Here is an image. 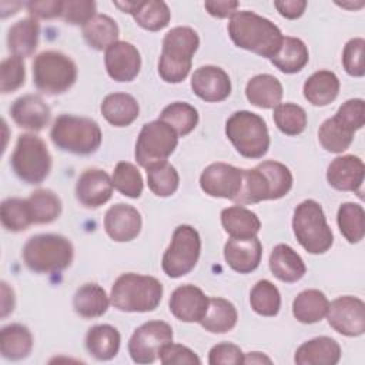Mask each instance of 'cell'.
Segmentation results:
<instances>
[{
  "label": "cell",
  "instance_id": "cell-30",
  "mask_svg": "<svg viewBox=\"0 0 365 365\" xmlns=\"http://www.w3.org/2000/svg\"><path fill=\"white\" fill-rule=\"evenodd\" d=\"M304 97L317 107L332 103L339 93V78L329 70H319L311 74L304 83Z\"/></svg>",
  "mask_w": 365,
  "mask_h": 365
},
{
  "label": "cell",
  "instance_id": "cell-46",
  "mask_svg": "<svg viewBox=\"0 0 365 365\" xmlns=\"http://www.w3.org/2000/svg\"><path fill=\"white\" fill-rule=\"evenodd\" d=\"M274 121L281 133L287 135H298L307 127V113L298 104L279 103L274 107Z\"/></svg>",
  "mask_w": 365,
  "mask_h": 365
},
{
  "label": "cell",
  "instance_id": "cell-57",
  "mask_svg": "<svg viewBox=\"0 0 365 365\" xmlns=\"http://www.w3.org/2000/svg\"><path fill=\"white\" fill-rule=\"evenodd\" d=\"M278 13L285 19H298L304 14L307 9L305 0H284V1H275L274 3Z\"/></svg>",
  "mask_w": 365,
  "mask_h": 365
},
{
  "label": "cell",
  "instance_id": "cell-26",
  "mask_svg": "<svg viewBox=\"0 0 365 365\" xmlns=\"http://www.w3.org/2000/svg\"><path fill=\"white\" fill-rule=\"evenodd\" d=\"M100 111L111 125L127 127L137 120L140 106L131 94L111 93L101 101Z\"/></svg>",
  "mask_w": 365,
  "mask_h": 365
},
{
  "label": "cell",
  "instance_id": "cell-13",
  "mask_svg": "<svg viewBox=\"0 0 365 365\" xmlns=\"http://www.w3.org/2000/svg\"><path fill=\"white\" fill-rule=\"evenodd\" d=\"M328 324L345 336H361L365 332V304L352 295L338 297L328 305Z\"/></svg>",
  "mask_w": 365,
  "mask_h": 365
},
{
  "label": "cell",
  "instance_id": "cell-47",
  "mask_svg": "<svg viewBox=\"0 0 365 365\" xmlns=\"http://www.w3.org/2000/svg\"><path fill=\"white\" fill-rule=\"evenodd\" d=\"M111 181L118 192L130 198H138L144 188L141 173L128 161H120L115 165Z\"/></svg>",
  "mask_w": 365,
  "mask_h": 365
},
{
  "label": "cell",
  "instance_id": "cell-55",
  "mask_svg": "<svg viewBox=\"0 0 365 365\" xmlns=\"http://www.w3.org/2000/svg\"><path fill=\"white\" fill-rule=\"evenodd\" d=\"M29 13L36 19H54L61 16V0H43V1H29L26 4Z\"/></svg>",
  "mask_w": 365,
  "mask_h": 365
},
{
  "label": "cell",
  "instance_id": "cell-10",
  "mask_svg": "<svg viewBox=\"0 0 365 365\" xmlns=\"http://www.w3.org/2000/svg\"><path fill=\"white\" fill-rule=\"evenodd\" d=\"M201 252V238L191 225H178L171 237V242L164 251L161 267L170 278L187 275L198 262Z\"/></svg>",
  "mask_w": 365,
  "mask_h": 365
},
{
  "label": "cell",
  "instance_id": "cell-40",
  "mask_svg": "<svg viewBox=\"0 0 365 365\" xmlns=\"http://www.w3.org/2000/svg\"><path fill=\"white\" fill-rule=\"evenodd\" d=\"M27 200L33 224H50L61 214V200L51 190L40 188L30 194Z\"/></svg>",
  "mask_w": 365,
  "mask_h": 365
},
{
  "label": "cell",
  "instance_id": "cell-52",
  "mask_svg": "<svg viewBox=\"0 0 365 365\" xmlns=\"http://www.w3.org/2000/svg\"><path fill=\"white\" fill-rule=\"evenodd\" d=\"M160 361L164 365H194L201 364V359L197 356V354L190 349L188 346H184L181 344H167L161 352H160Z\"/></svg>",
  "mask_w": 365,
  "mask_h": 365
},
{
  "label": "cell",
  "instance_id": "cell-28",
  "mask_svg": "<svg viewBox=\"0 0 365 365\" xmlns=\"http://www.w3.org/2000/svg\"><path fill=\"white\" fill-rule=\"evenodd\" d=\"M221 224L231 238H252L261 230V221L257 214L242 205L224 208L221 211Z\"/></svg>",
  "mask_w": 365,
  "mask_h": 365
},
{
  "label": "cell",
  "instance_id": "cell-37",
  "mask_svg": "<svg viewBox=\"0 0 365 365\" xmlns=\"http://www.w3.org/2000/svg\"><path fill=\"white\" fill-rule=\"evenodd\" d=\"M269 60L279 71L285 74H294L307 66L309 53L302 40L297 37H284L278 53Z\"/></svg>",
  "mask_w": 365,
  "mask_h": 365
},
{
  "label": "cell",
  "instance_id": "cell-6",
  "mask_svg": "<svg viewBox=\"0 0 365 365\" xmlns=\"http://www.w3.org/2000/svg\"><path fill=\"white\" fill-rule=\"evenodd\" d=\"M292 231L309 254H324L332 247L334 234L322 207L314 200H305L297 205L292 217Z\"/></svg>",
  "mask_w": 365,
  "mask_h": 365
},
{
  "label": "cell",
  "instance_id": "cell-4",
  "mask_svg": "<svg viewBox=\"0 0 365 365\" xmlns=\"http://www.w3.org/2000/svg\"><path fill=\"white\" fill-rule=\"evenodd\" d=\"M26 267L37 274H56L70 267L74 255L73 244L58 234H38L23 247Z\"/></svg>",
  "mask_w": 365,
  "mask_h": 365
},
{
  "label": "cell",
  "instance_id": "cell-32",
  "mask_svg": "<svg viewBox=\"0 0 365 365\" xmlns=\"http://www.w3.org/2000/svg\"><path fill=\"white\" fill-rule=\"evenodd\" d=\"M33 349V335L21 324H10L0 332V352L9 361H20L30 355Z\"/></svg>",
  "mask_w": 365,
  "mask_h": 365
},
{
  "label": "cell",
  "instance_id": "cell-56",
  "mask_svg": "<svg viewBox=\"0 0 365 365\" xmlns=\"http://www.w3.org/2000/svg\"><path fill=\"white\" fill-rule=\"evenodd\" d=\"M240 3L235 0H217V1H205L204 7L205 10L217 19H225V17H231L237 9H238Z\"/></svg>",
  "mask_w": 365,
  "mask_h": 365
},
{
  "label": "cell",
  "instance_id": "cell-36",
  "mask_svg": "<svg viewBox=\"0 0 365 365\" xmlns=\"http://www.w3.org/2000/svg\"><path fill=\"white\" fill-rule=\"evenodd\" d=\"M329 301L319 289H305L292 301V315L302 324L321 321L328 311Z\"/></svg>",
  "mask_w": 365,
  "mask_h": 365
},
{
  "label": "cell",
  "instance_id": "cell-19",
  "mask_svg": "<svg viewBox=\"0 0 365 365\" xmlns=\"http://www.w3.org/2000/svg\"><path fill=\"white\" fill-rule=\"evenodd\" d=\"M210 298L195 285L185 284L175 288L170 297L171 314L182 322H200L207 312Z\"/></svg>",
  "mask_w": 365,
  "mask_h": 365
},
{
  "label": "cell",
  "instance_id": "cell-21",
  "mask_svg": "<svg viewBox=\"0 0 365 365\" xmlns=\"http://www.w3.org/2000/svg\"><path fill=\"white\" fill-rule=\"evenodd\" d=\"M113 4L121 11L131 14L140 27L150 31H158L167 27L171 19V11L167 3L160 0L113 1Z\"/></svg>",
  "mask_w": 365,
  "mask_h": 365
},
{
  "label": "cell",
  "instance_id": "cell-53",
  "mask_svg": "<svg viewBox=\"0 0 365 365\" xmlns=\"http://www.w3.org/2000/svg\"><path fill=\"white\" fill-rule=\"evenodd\" d=\"M210 365H240L244 364V354L235 344L221 342L214 345L208 354Z\"/></svg>",
  "mask_w": 365,
  "mask_h": 365
},
{
  "label": "cell",
  "instance_id": "cell-54",
  "mask_svg": "<svg viewBox=\"0 0 365 365\" xmlns=\"http://www.w3.org/2000/svg\"><path fill=\"white\" fill-rule=\"evenodd\" d=\"M348 125H351L355 131L364 127L365 123V103L362 98H351L346 100L336 111Z\"/></svg>",
  "mask_w": 365,
  "mask_h": 365
},
{
  "label": "cell",
  "instance_id": "cell-33",
  "mask_svg": "<svg viewBox=\"0 0 365 365\" xmlns=\"http://www.w3.org/2000/svg\"><path fill=\"white\" fill-rule=\"evenodd\" d=\"M238 312L232 302L225 298H210L208 308L202 319L201 327L212 334H225L237 325Z\"/></svg>",
  "mask_w": 365,
  "mask_h": 365
},
{
  "label": "cell",
  "instance_id": "cell-50",
  "mask_svg": "<svg viewBox=\"0 0 365 365\" xmlns=\"http://www.w3.org/2000/svg\"><path fill=\"white\" fill-rule=\"evenodd\" d=\"M365 40L362 37L351 38L342 51V64L345 71L354 77H362L365 74V60H364Z\"/></svg>",
  "mask_w": 365,
  "mask_h": 365
},
{
  "label": "cell",
  "instance_id": "cell-23",
  "mask_svg": "<svg viewBox=\"0 0 365 365\" xmlns=\"http://www.w3.org/2000/svg\"><path fill=\"white\" fill-rule=\"evenodd\" d=\"M262 257V245L257 237L231 238L224 245V258L228 267L240 274H248L258 268Z\"/></svg>",
  "mask_w": 365,
  "mask_h": 365
},
{
  "label": "cell",
  "instance_id": "cell-60",
  "mask_svg": "<svg viewBox=\"0 0 365 365\" xmlns=\"http://www.w3.org/2000/svg\"><path fill=\"white\" fill-rule=\"evenodd\" d=\"M338 6H341V7H345V9H349V10H352V9H361L362 6H364V1H358V3H336Z\"/></svg>",
  "mask_w": 365,
  "mask_h": 365
},
{
  "label": "cell",
  "instance_id": "cell-11",
  "mask_svg": "<svg viewBox=\"0 0 365 365\" xmlns=\"http://www.w3.org/2000/svg\"><path fill=\"white\" fill-rule=\"evenodd\" d=\"M178 144V134L164 121L154 120L143 125L135 143V160L145 170L167 161Z\"/></svg>",
  "mask_w": 365,
  "mask_h": 365
},
{
  "label": "cell",
  "instance_id": "cell-34",
  "mask_svg": "<svg viewBox=\"0 0 365 365\" xmlns=\"http://www.w3.org/2000/svg\"><path fill=\"white\" fill-rule=\"evenodd\" d=\"M110 298L104 288L90 282L81 285L73 298L74 311L83 318H98L108 309Z\"/></svg>",
  "mask_w": 365,
  "mask_h": 365
},
{
  "label": "cell",
  "instance_id": "cell-45",
  "mask_svg": "<svg viewBox=\"0 0 365 365\" xmlns=\"http://www.w3.org/2000/svg\"><path fill=\"white\" fill-rule=\"evenodd\" d=\"M1 225L11 232H20L27 230L31 224V214L27 200L6 198L0 207Z\"/></svg>",
  "mask_w": 365,
  "mask_h": 365
},
{
  "label": "cell",
  "instance_id": "cell-8",
  "mask_svg": "<svg viewBox=\"0 0 365 365\" xmlns=\"http://www.w3.org/2000/svg\"><path fill=\"white\" fill-rule=\"evenodd\" d=\"M77 80V66L66 54L47 50L37 54L33 61V81L41 93L63 94Z\"/></svg>",
  "mask_w": 365,
  "mask_h": 365
},
{
  "label": "cell",
  "instance_id": "cell-2",
  "mask_svg": "<svg viewBox=\"0 0 365 365\" xmlns=\"http://www.w3.org/2000/svg\"><path fill=\"white\" fill-rule=\"evenodd\" d=\"M198 46L200 37L194 29L185 26L171 29L163 38V48L158 60L160 77L171 84L185 80Z\"/></svg>",
  "mask_w": 365,
  "mask_h": 365
},
{
  "label": "cell",
  "instance_id": "cell-41",
  "mask_svg": "<svg viewBox=\"0 0 365 365\" xmlns=\"http://www.w3.org/2000/svg\"><path fill=\"white\" fill-rule=\"evenodd\" d=\"M158 120L167 123L178 134V137H184L197 127L198 111L194 106L185 101H175L164 107Z\"/></svg>",
  "mask_w": 365,
  "mask_h": 365
},
{
  "label": "cell",
  "instance_id": "cell-7",
  "mask_svg": "<svg viewBox=\"0 0 365 365\" xmlns=\"http://www.w3.org/2000/svg\"><path fill=\"white\" fill-rule=\"evenodd\" d=\"M225 134L245 158H261L269 148V133L264 118L247 110L235 111L227 120Z\"/></svg>",
  "mask_w": 365,
  "mask_h": 365
},
{
  "label": "cell",
  "instance_id": "cell-39",
  "mask_svg": "<svg viewBox=\"0 0 365 365\" xmlns=\"http://www.w3.org/2000/svg\"><path fill=\"white\" fill-rule=\"evenodd\" d=\"M265 200H272V191L262 170L258 165L251 170H242V185L234 201L242 205L255 204Z\"/></svg>",
  "mask_w": 365,
  "mask_h": 365
},
{
  "label": "cell",
  "instance_id": "cell-12",
  "mask_svg": "<svg viewBox=\"0 0 365 365\" xmlns=\"http://www.w3.org/2000/svg\"><path fill=\"white\" fill-rule=\"evenodd\" d=\"M170 342H173L171 325L164 321H148L133 332L128 354L135 364H153Z\"/></svg>",
  "mask_w": 365,
  "mask_h": 365
},
{
  "label": "cell",
  "instance_id": "cell-51",
  "mask_svg": "<svg viewBox=\"0 0 365 365\" xmlns=\"http://www.w3.org/2000/svg\"><path fill=\"white\" fill-rule=\"evenodd\" d=\"M96 16L93 0H66L61 7V19L74 26H84Z\"/></svg>",
  "mask_w": 365,
  "mask_h": 365
},
{
  "label": "cell",
  "instance_id": "cell-18",
  "mask_svg": "<svg viewBox=\"0 0 365 365\" xmlns=\"http://www.w3.org/2000/svg\"><path fill=\"white\" fill-rule=\"evenodd\" d=\"M191 88L195 96L208 103L225 100L231 93L228 74L217 66H202L191 77Z\"/></svg>",
  "mask_w": 365,
  "mask_h": 365
},
{
  "label": "cell",
  "instance_id": "cell-14",
  "mask_svg": "<svg viewBox=\"0 0 365 365\" xmlns=\"http://www.w3.org/2000/svg\"><path fill=\"white\" fill-rule=\"evenodd\" d=\"M242 185V170L227 164L212 163L204 168L200 177L201 190L210 197L235 200Z\"/></svg>",
  "mask_w": 365,
  "mask_h": 365
},
{
  "label": "cell",
  "instance_id": "cell-42",
  "mask_svg": "<svg viewBox=\"0 0 365 365\" xmlns=\"http://www.w3.org/2000/svg\"><path fill=\"white\" fill-rule=\"evenodd\" d=\"M338 227L345 240L351 244L359 242L365 235V211L361 204L344 202L336 215Z\"/></svg>",
  "mask_w": 365,
  "mask_h": 365
},
{
  "label": "cell",
  "instance_id": "cell-22",
  "mask_svg": "<svg viewBox=\"0 0 365 365\" xmlns=\"http://www.w3.org/2000/svg\"><path fill=\"white\" fill-rule=\"evenodd\" d=\"M50 107L37 94H26L19 97L10 106L13 121L26 130L40 131L50 120Z\"/></svg>",
  "mask_w": 365,
  "mask_h": 365
},
{
  "label": "cell",
  "instance_id": "cell-48",
  "mask_svg": "<svg viewBox=\"0 0 365 365\" xmlns=\"http://www.w3.org/2000/svg\"><path fill=\"white\" fill-rule=\"evenodd\" d=\"M258 167L262 170V173L269 181L272 200L282 198L289 192L292 187V174L288 167H285L282 163L272 160L262 161L261 164H258Z\"/></svg>",
  "mask_w": 365,
  "mask_h": 365
},
{
  "label": "cell",
  "instance_id": "cell-15",
  "mask_svg": "<svg viewBox=\"0 0 365 365\" xmlns=\"http://www.w3.org/2000/svg\"><path fill=\"white\" fill-rule=\"evenodd\" d=\"M104 64L108 76L120 83L134 80L141 68L140 51L128 41H115L104 54Z\"/></svg>",
  "mask_w": 365,
  "mask_h": 365
},
{
  "label": "cell",
  "instance_id": "cell-59",
  "mask_svg": "<svg viewBox=\"0 0 365 365\" xmlns=\"http://www.w3.org/2000/svg\"><path fill=\"white\" fill-rule=\"evenodd\" d=\"M244 364H272L264 352H248L244 354Z\"/></svg>",
  "mask_w": 365,
  "mask_h": 365
},
{
  "label": "cell",
  "instance_id": "cell-38",
  "mask_svg": "<svg viewBox=\"0 0 365 365\" xmlns=\"http://www.w3.org/2000/svg\"><path fill=\"white\" fill-rule=\"evenodd\" d=\"M118 26L107 14H96L87 24L83 26V36L87 44L96 50H107L118 41Z\"/></svg>",
  "mask_w": 365,
  "mask_h": 365
},
{
  "label": "cell",
  "instance_id": "cell-58",
  "mask_svg": "<svg viewBox=\"0 0 365 365\" xmlns=\"http://www.w3.org/2000/svg\"><path fill=\"white\" fill-rule=\"evenodd\" d=\"M14 309V292L6 281H1V317L6 318Z\"/></svg>",
  "mask_w": 365,
  "mask_h": 365
},
{
  "label": "cell",
  "instance_id": "cell-16",
  "mask_svg": "<svg viewBox=\"0 0 365 365\" xmlns=\"http://www.w3.org/2000/svg\"><path fill=\"white\" fill-rule=\"evenodd\" d=\"M365 165L364 161L352 154L336 157L327 168L328 184L338 191H351L362 197Z\"/></svg>",
  "mask_w": 365,
  "mask_h": 365
},
{
  "label": "cell",
  "instance_id": "cell-3",
  "mask_svg": "<svg viewBox=\"0 0 365 365\" xmlns=\"http://www.w3.org/2000/svg\"><path fill=\"white\" fill-rule=\"evenodd\" d=\"M163 297L161 282L150 275L121 274L111 287L110 302L123 312L154 311Z\"/></svg>",
  "mask_w": 365,
  "mask_h": 365
},
{
  "label": "cell",
  "instance_id": "cell-27",
  "mask_svg": "<svg viewBox=\"0 0 365 365\" xmlns=\"http://www.w3.org/2000/svg\"><path fill=\"white\" fill-rule=\"evenodd\" d=\"M247 100L259 108H274L281 103L282 84L271 74H257L245 86Z\"/></svg>",
  "mask_w": 365,
  "mask_h": 365
},
{
  "label": "cell",
  "instance_id": "cell-29",
  "mask_svg": "<svg viewBox=\"0 0 365 365\" xmlns=\"http://www.w3.org/2000/svg\"><path fill=\"white\" fill-rule=\"evenodd\" d=\"M40 26L36 19L26 17L14 23L7 33V47L13 56L26 58L34 54L38 44Z\"/></svg>",
  "mask_w": 365,
  "mask_h": 365
},
{
  "label": "cell",
  "instance_id": "cell-9",
  "mask_svg": "<svg viewBox=\"0 0 365 365\" xmlns=\"http://www.w3.org/2000/svg\"><path fill=\"white\" fill-rule=\"evenodd\" d=\"M14 174L27 184L43 182L51 170V155L46 143L36 134H21L10 158Z\"/></svg>",
  "mask_w": 365,
  "mask_h": 365
},
{
  "label": "cell",
  "instance_id": "cell-24",
  "mask_svg": "<svg viewBox=\"0 0 365 365\" xmlns=\"http://www.w3.org/2000/svg\"><path fill=\"white\" fill-rule=\"evenodd\" d=\"M341 359L339 344L329 336H317L298 346L294 362L298 365H335Z\"/></svg>",
  "mask_w": 365,
  "mask_h": 365
},
{
  "label": "cell",
  "instance_id": "cell-20",
  "mask_svg": "<svg viewBox=\"0 0 365 365\" xmlns=\"http://www.w3.org/2000/svg\"><path fill=\"white\" fill-rule=\"evenodd\" d=\"M141 215L133 205L114 204L104 215V230L107 235L117 242L134 240L141 231Z\"/></svg>",
  "mask_w": 365,
  "mask_h": 365
},
{
  "label": "cell",
  "instance_id": "cell-31",
  "mask_svg": "<svg viewBox=\"0 0 365 365\" xmlns=\"http://www.w3.org/2000/svg\"><path fill=\"white\" fill-rule=\"evenodd\" d=\"M120 332L108 324L94 325L86 335V348L98 361L113 359L120 349Z\"/></svg>",
  "mask_w": 365,
  "mask_h": 365
},
{
  "label": "cell",
  "instance_id": "cell-44",
  "mask_svg": "<svg viewBox=\"0 0 365 365\" xmlns=\"http://www.w3.org/2000/svg\"><path fill=\"white\" fill-rule=\"evenodd\" d=\"M147 184L157 197H170L178 188L180 175L174 165L164 161L147 168Z\"/></svg>",
  "mask_w": 365,
  "mask_h": 365
},
{
  "label": "cell",
  "instance_id": "cell-43",
  "mask_svg": "<svg viewBox=\"0 0 365 365\" xmlns=\"http://www.w3.org/2000/svg\"><path fill=\"white\" fill-rule=\"evenodd\" d=\"M251 308L264 317H274L281 308V294L268 279H259L250 292Z\"/></svg>",
  "mask_w": 365,
  "mask_h": 365
},
{
  "label": "cell",
  "instance_id": "cell-17",
  "mask_svg": "<svg viewBox=\"0 0 365 365\" xmlns=\"http://www.w3.org/2000/svg\"><path fill=\"white\" fill-rule=\"evenodd\" d=\"M113 181L110 175L100 168H87L76 182V197L87 208H97L106 204L113 195Z\"/></svg>",
  "mask_w": 365,
  "mask_h": 365
},
{
  "label": "cell",
  "instance_id": "cell-49",
  "mask_svg": "<svg viewBox=\"0 0 365 365\" xmlns=\"http://www.w3.org/2000/svg\"><path fill=\"white\" fill-rule=\"evenodd\" d=\"M0 90L3 94L19 90L26 80V67L21 57L11 56L0 64Z\"/></svg>",
  "mask_w": 365,
  "mask_h": 365
},
{
  "label": "cell",
  "instance_id": "cell-5",
  "mask_svg": "<svg viewBox=\"0 0 365 365\" xmlns=\"http://www.w3.org/2000/svg\"><path fill=\"white\" fill-rule=\"evenodd\" d=\"M50 138L63 151L88 155L98 150L103 135L100 125L94 120L61 114L53 123Z\"/></svg>",
  "mask_w": 365,
  "mask_h": 365
},
{
  "label": "cell",
  "instance_id": "cell-35",
  "mask_svg": "<svg viewBox=\"0 0 365 365\" xmlns=\"http://www.w3.org/2000/svg\"><path fill=\"white\" fill-rule=\"evenodd\" d=\"M355 130L339 115L327 118L318 130V140L324 150L329 153H342L349 148Z\"/></svg>",
  "mask_w": 365,
  "mask_h": 365
},
{
  "label": "cell",
  "instance_id": "cell-1",
  "mask_svg": "<svg viewBox=\"0 0 365 365\" xmlns=\"http://www.w3.org/2000/svg\"><path fill=\"white\" fill-rule=\"evenodd\" d=\"M228 34L237 47L267 58L278 53L284 40L278 26L250 10L235 11L230 17Z\"/></svg>",
  "mask_w": 365,
  "mask_h": 365
},
{
  "label": "cell",
  "instance_id": "cell-25",
  "mask_svg": "<svg viewBox=\"0 0 365 365\" xmlns=\"http://www.w3.org/2000/svg\"><path fill=\"white\" fill-rule=\"evenodd\" d=\"M269 269L282 282H297L307 271L299 254L287 244H278L269 255Z\"/></svg>",
  "mask_w": 365,
  "mask_h": 365
}]
</instances>
